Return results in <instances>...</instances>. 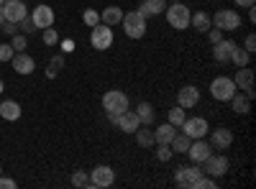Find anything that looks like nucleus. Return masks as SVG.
I'll use <instances>...</instances> for the list:
<instances>
[{
  "label": "nucleus",
  "instance_id": "obj_29",
  "mask_svg": "<svg viewBox=\"0 0 256 189\" xmlns=\"http://www.w3.org/2000/svg\"><path fill=\"white\" fill-rule=\"evenodd\" d=\"M136 138H138V146H144V149H148V146H154V131H141V125L136 128Z\"/></svg>",
  "mask_w": 256,
  "mask_h": 189
},
{
  "label": "nucleus",
  "instance_id": "obj_52",
  "mask_svg": "<svg viewBox=\"0 0 256 189\" xmlns=\"http://www.w3.org/2000/svg\"><path fill=\"white\" fill-rule=\"evenodd\" d=\"M172 3H177V0H172Z\"/></svg>",
  "mask_w": 256,
  "mask_h": 189
},
{
  "label": "nucleus",
  "instance_id": "obj_34",
  "mask_svg": "<svg viewBox=\"0 0 256 189\" xmlns=\"http://www.w3.org/2000/svg\"><path fill=\"white\" fill-rule=\"evenodd\" d=\"M41 38H44V44H46V46L59 44V33H56V28H54V26H52V28H44V36H41Z\"/></svg>",
  "mask_w": 256,
  "mask_h": 189
},
{
  "label": "nucleus",
  "instance_id": "obj_6",
  "mask_svg": "<svg viewBox=\"0 0 256 189\" xmlns=\"http://www.w3.org/2000/svg\"><path fill=\"white\" fill-rule=\"evenodd\" d=\"M210 95L220 100V102H228L233 95H236V85H233L230 77H216L210 82Z\"/></svg>",
  "mask_w": 256,
  "mask_h": 189
},
{
  "label": "nucleus",
  "instance_id": "obj_11",
  "mask_svg": "<svg viewBox=\"0 0 256 189\" xmlns=\"http://www.w3.org/2000/svg\"><path fill=\"white\" fill-rule=\"evenodd\" d=\"M210 154H212V146L205 138H195V141L190 143V149H187V156H190L192 164H202Z\"/></svg>",
  "mask_w": 256,
  "mask_h": 189
},
{
  "label": "nucleus",
  "instance_id": "obj_17",
  "mask_svg": "<svg viewBox=\"0 0 256 189\" xmlns=\"http://www.w3.org/2000/svg\"><path fill=\"white\" fill-rule=\"evenodd\" d=\"M116 125H118L123 133H136V128L141 125V120H138L136 110H123V113L116 118Z\"/></svg>",
  "mask_w": 256,
  "mask_h": 189
},
{
  "label": "nucleus",
  "instance_id": "obj_39",
  "mask_svg": "<svg viewBox=\"0 0 256 189\" xmlns=\"http://www.w3.org/2000/svg\"><path fill=\"white\" fill-rule=\"evenodd\" d=\"M13 46L10 44H0V61H10L13 59Z\"/></svg>",
  "mask_w": 256,
  "mask_h": 189
},
{
  "label": "nucleus",
  "instance_id": "obj_31",
  "mask_svg": "<svg viewBox=\"0 0 256 189\" xmlns=\"http://www.w3.org/2000/svg\"><path fill=\"white\" fill-rule=\"evenodd\" d=\"M82 20H84V26H90V28H92V26L100 23V13H98L95 8H88V10L82 13Z\"/></svg>",
  "mask_w": 256,
  "mask_h": 189
},
{
  "label": "nucleus",
  "instance_id": "obj_9",
  "mask_svg": "<svg viewBox=\"0 0 256 189\" xmlns=\"http://www.w3.org/2000/svg\"><path fill=\"white\" fill-rule=\"evenodd\" d=\"M180 128H182L184 136H190L192 141H195V138H205L208 136L210 125H208L205 118H184V123L180 125Z\"/></svg>",
  "mask_w": 256,
  "mask_h": 189
},
{
  "label": "nucleus",
  "instance_id": "obj_36",
  "mask_svg": "<svg viewBox=\"0 0 256 189\" xmlns=\"http://www.w3.org/2000/svg\"><path fill=\"white\" fill-rule=\"evenodd\" d=\"M172 156H174V151L169 149V143H159V151H156V159H159V161H169V159H172Z\"/></svg>",
  "mask_w": 256,
  "mask_h": 189
},
{
  "label": "nucleus",
  "instance_id": "obj_43",
  "mask_svg": "<svg viewBox=\"0 0 256 189\" xmlns=\"http://www.w3.org/2000/svg\"><path fill=\"white\" fill-rule=\"evenodd\" d=\"M0 189H16V179H8L0 174Z\"/></svg>",
  "mask_w": 256,
  "mask_h": 189
},
{
  "label": "nucleus",
  "instance_id": "obj_8",
  "mask_svg": "<svg viewBox=\"0 0 256 189\" xmlns=\"http://www.w3.org/2000/svg\"><path fill=\"white\" fill-rule=\"evenodd\" d=\"M200 177H202L200 164H195V166H180V169L174 172V182L180 187H187V189H195V184H198Z\"/></svg>",
  "mask_w": 256,
  "mask_h": 189
},
{
  "label": "nucleus",
  "instance_id": "obj_30",
  "mask_svg": "<svg viewBox=\"0 0 256 189\" xmlns=\"http://www.w3.org/2000/svg\"><path fill=\"white\" fill-rule=\"evenodd\" d=\"M184 118H187V113H184V108H180V105L169 110V123H172L174 128H180V125L184 123Z\"/></svg>",
  "mask_w": 256,
  "mask_h": 189
},
{
  "label": "nucleus",
  "instance_id": "obj_24",
  "mask_svg": "<svg viewBox=\"0 0 256 189\" xmlns=\"http://www.w3.org/2000/svg\"><path fill=\"white\" fill-rule=\"evenodd\" d=\"M0 115H3L6 120H18V118H20V105H18L16 100L0 102Z\"/></svg>",
  "mask_w": 256,
  "mask_h": 189
},
{
  "label": "nucleus",
  "instance_id": "obj_16",
  "mask_svg": "<svg viewBox=\"0 0 256 189\" xmlns=\"http://www.w3.org/2000/svg\"><path fill=\"white\" fill-rule=\"evenodd\" d=\"M236 46H238L236 41L220 38L218 44H212V59L220 61V64H226V61H230V54H233V49H236Z\"/></svg>",
  "mask_w": 256,
  "mask_h": 189
},
{
  "label": "nucleus",
  "instance_id": "obj_22",
  "mask_svg": "<svg viewBox=\"0 0 256 189\" xmlns=\"http://www.w3.org/2000/svg\"><path fill=\"white\" fill-rule=\"evenodd\" d=\"M164 8H166L164 0H144V3L138 5V13H141L144 18H148V15H159Z\"/></svg>",
  "mask_w": 256,
  "mask_h": 189
},
{
  "label": "nucleus",
  "instance_id": "obj_38",
  "mask_svg": "<svg viewBox=\"0 0 256 189\" xmlns=\"http://www.w3.org/2000/svg\"><path fill=\"white\" fill-rule=\"evenodd\" d=\"M18 26H20V28H18L20 33H34V31H36V26H34V20H31V15H26L24 20H18Z\"/></svg>",
  "mask_w": 256,
  "mask_h": 189
},
{
  "label": "nucleus",
  "instance_id": "obj_26",
  "mask_svg": "<svg viewBox=\"0 0 256 189\" xmlns=\"http://www.w3.org/2000/svg\"><path fill=\"white\" fill-rule=\"evenodd\" d=\"M190 143H192V138H190V136H184V133H174V138L169 141V149H172L174 154H187Z\"/></svg>",
  "mask_w": 256,
  "mask_h": 189
},
{
  "label": "nucleus",
  "instance_id": "obj_23",
  "mask_svg": "<svg viewBox=\"0 0 256 189\" xmlns=\"http://www.w3.org/2000/svg\"><path fill=\"white\" fill-rule=\"evenodd\" d=\"M190 23L195 26L200 33H208L210 28H212V20H210V13H205V10H198L195 15H190Z\"/></svg>",
  "mask_w": 256,
  "mask_h": 189
},
{
  "label": "nucleus",
  "instance_id": "obj_3",
  "mask_svg": "<svg viewBox=\"0 0 256 189\" xmlns=\"http://www.w3.org/2000/svg\"><path fill=\"white\" fill-rule=\"evenodd\" d=\"M166 10V20H169V26L172 28H177V31H184L187 26H190V8L182 3V0H177V3H172L169 8H164Z\"/></svg>",
  "mask_w": 256,
  "mask_h": 189
},
{
  "label": "nucleus",
  "instance_id": "obj_41",
  "mask_svg": "<svg viewBox=\"0 0 256 189\" xmlns=\"http://www.w3.org/2000/svg\"><path fill=\"white\" fill-rule=\"evenodd\" d=\"M244 49H246L248 54H254V51H256V36H254V33H248V36H246V41H244Z\"/></svg>",
  "mask_w": 256,
  "mask_h": 189
},
{
  "label": "nucleus",
  "instance_id": "obj_40",
  "mask_svg": "<svg viewBox=\"0 0 256 189\" xmlns=\"http://www.w3.org/2000/svg\"><path fill=\"white\" fill-rule=\"evenodd\" d=\"M208 38H210V44H218V41L223 38V31H220V28H216V26H212V28L208 31Z\"/></svg>",
  "mask_w": 256,
  "mask_h": 189
},
{
  "label": "nucleus",
  "instance_id": "obj_5",
  "mask_svg": "<svg viewBox=\"0 0 256 189\" xmlns=\"http://www.w3.org/2000/svg\"><path fill=\"white\" fill-rule=\"evenodd\" d=\"M210 20H212V26L220 28V31H236L241 26V15L236 10H230V8L218 10L216 15H210Z\"/></svg>",
  "mask_w": 256,
  "mask_h": 189
},
{
  "label": "nucleus",
  "instance_id": "obj_13",
  "mask_svg": "<svg viewBox=\"0 0 256 189\" xmlns=\"http://www.w3.org/2000/svg\"><path fill=\"white\" fill-rule=\"evenodd\" d=\"M0 10H3L6 20H10V23H18V20H24L28 15V8H26L24 0H8V3H3Z\"/></svg>",
  "mask_w": 256,
  "mask_h": 189
},
{
  "label": "nucleus",
  "instance_id": "obj_32",
  "mask_svg": "<svg viewBox=\"0 0 256 189\" xmlns=\"http://www.w3.org/2000/svg\"><path fill=\"white\" fill-rule=\"evenodd\" d=\"M64 67V56L59 54V56H52V61H49V69H46V77L52 79V77H56V72Z\"/></svg>",
  "mask_w": 256,
  "mask_h": 189
},
{
  "label": "nucleus",
  "instance_id": "obj_44",
  "mask_svg": "<svg viewBox=\"0 0 256 189\" xmlns=\"http://www.w3.org/2000/svg\"><path fill=\"white\" fill-rule=\"evenodd\" d=\"M72 49H74V44H72L70 38H67V41H62V51H64V54H70Z\"/></svg>",
  "mask_w": 256,
  "mask_h": 189
},
{
  "label": "nucleus",
  "instance_id": "obj_20",
  "mask_svg": "<svg viewBox=\"0 0 256 189\" xmlns=\"http://www.w3.org/2000/svg\"><path fill=\"white\" fill-rule=\"evenodd\" d=\"M120 20H123V10L118 8V5H108V8H105L102 13H100V23H105V26H118L120 23Z\"/></svg>",
  "mask_w": 256,
  "mask_h": 189
},
{
  "label": "nucleus",
  "instance_id": "obj_49",
  "mask_svg": "<svg viewBox=\"0 0 256 189\" xmlns=\"http://www.w3.org/2000/svg\"><path fill=\"white\" fill-rule=\"evenodd\" d=\"M0 8H3V0H0Z\"/></svg>",
  "mask_w": 256,
  "mask_h": 189
},
{
  "label": "nucleus",
  "instance_id": "obj_1",
  "mask_svg": "<svg viewBox=\"0 0 256 189\" xmlns=\"http://www.w3.org/2000/svg\"><path fill=\"white\" fill-rule=\"evenodd\" d=\"M102 110L108 113V118L116 123V118L123 110H128V95L120 92V90H108V92L102 95Z\"/></svg>",
  "mask_w": 256,
  "mask_h": 189
},
{
  "label": "nucleus",
  "instance_id": "obj_51",
  "mask_svg": "<svg viewBox=\"0 0 256 189\" xmlns=\"http://www.w3.org/2000/svg\"><path fill=\"white\" fill-rule=\"evenodd\" d=\"M3 3H8V0H3Z\"/></svg>",
  "mask_w": 256,
  "mask_h": 189
},
{
  "label": "nucleus",
  "instance_id": "obj_50",
  "mask_svg": "<svg viewBox=\"0 0 256 189\" xmlns=\"http://www.w3.org/2000/svg\"><path fill=\"white\" fill-rule=\"evenodd\" d=\"M0 174H3V166H0Z\"/></svg>",
  "mask_w": 256,
  "mask_h": 189
},
{
  "label": "nucleus",
  "instance_id": "obj_19",
  "mask_svg": "<svg viewBox=\"0 0 256 189\" xmlns=\"http://www.w3.org/2000/svg\"><path fill=\"white\" fill-rule=\"evenodd\" d=\"M210 133V146L212 149H220V151H226L228 146L233 143V133L228 131V128H218V131H208Z\"/></svg>",
  "mask_w": 256,
  "mask_h": 189
},
{
  "label": "nucleus",
  "instance_id": "obj_12",
  "mask_svg": "<svg viewBox=\"0 0 256 189\" xmlns=\"http://www.w3.org/2000/svg\"><path fill=\"white\" fill-rule=\"evenodd\" d=\"M31 20H34V26H36V28H52V26H54V20H56V15H54V10H52L46 3H41V5L34 8Z\"/></svg>",
  "mask_w": 256,
  "mask_h": 189
},
{
  "label": "nucleus",
  "instance_id": "obj_2",
  "mask_svg": "<svg viewBox=\"0 0 256 189\" xmlns=\"http://www.w3.org/2000/svg\"><path fill=\"white\" fill-rule=\"evenodd\" d=\"M120 26H123V31H126L128 38H144V36H146V18H144L138 10L123 13Z\"/></svg>",
  "mask_w": 256,
  "mask_h": 189
},
{
  "label": "nucleus",
  "instance_id": "obj_18",
  "mask_svg": "<svg viewBox=\"0 0 256 189\" xmlns=\"http://www.w3.org/2000/svg\"><path fill=\"white\" fill-rule=\"evenodd\" d=\"M10 64H13V69L18 72V74H31L34 72V59L26 54V51H16L13 54V59H10Z\"/></svg>",
  "mask_w": 256,
  "mask_h": 189
},
{
  "label": "nucleus",
  "instance_id": "obj_7",
  "mask_svg": "<svg viewBox=\"0 0 256 189\" xmlns=\"http://www.w3.org/2000/svg\"><path fill=\"white\" fill-rule=\"evenodd\" d=\"M90 44H92V49H98V51L110 49V44H113V28H110V26H105V23H98V26H92V33H90Z\"/></svg>",
  "mask_w": 256,
  "mask_h": 189
},
{
  "label": "nucleus",
  "instance_id": "obj_15",
  "mask_svg": "<svg viewBox=\"0 0 256 189\" xmlns=\"http://www.w3.org/2000/svg\"><path fill=\"white\" fill-rule=\"evenodd\" d=\"M233 85H236V90H241V92H246L248 97H254V69H248V67H238Z\"/></svg>",
  "mask_w": 256,
  "mask_h": 189
},
{
  "label": "nucleus",
  "instance_id": "obj_45",
  "mask_svg": "<svg viewBox=\"0 0 256 189\" xmlns=\"http://www.w3.org/2000/svg\"><path fill=\"white\" fill-rule=\"evenodd\" d=\"M233 3H236V5H241V8H251V5L256 3V0H233Z\"/></svg>",
  "mask_w": 256,
  "mask_h": 189
},
{
  "label": "nucleus",
  "instance_id": "obj_10",
  "mask_svg": "<svg viewBox=\"0 0 256 189\" xmlns=\"http://www.w3.org/2000/svg\"><path fill=\"white\" fill-rule=\"evenodd\" d=\"M113 182H116V172L110 169V166H105V164L95 166L92 174H90V187L105 189V187H113Z\"/></svg>",
  "mask_w": 256,
  "mask_h": 189
},
{
  "label": "nucleus",
  "instance_id": "obj_46",
  "mask_svg": "<svg viewBox=\"0 0 256 189\" xmlns=\"http://www.w3.org/2000/svg\"><path fill=\"white\" fill-rule=\"evenodd\" d=\"M248 20H251V23H254V20H256V10H254V5L248 8Z\"/></svg>",
  "mask_w": 256,
  "mask_h": 189
},
{
  "label": "nucleus",
  "instance_id": "obj_33",
  "mask_svg": "<svg viewBox=\"0 0 256 189\" xmlns=\"http://www.w3.org/2000/svg\"><path fill=\"white\" fill-rule=\"evenodd\" d=\"M72 184H74V187H90V174L77 169V172L72 174Z\"/></svg>",
  "mask_w": 256,
  "mask_h": 189
},
{
  "label": "nucleus",
  "instance_id": "obj_27",
  "mask_svg": "<svg viewBox=\"0 0 256 189\" xmlns=\"http://www.w3.org/2000/svg\"><path fill=\"white\" fill-rule=\"evenodd\" d=\"M141 125H152L154 123V105L152 102H138V110H136Z\"/></svg>",
  "mask_w": 256,
  "mask_h": 189
},
{
  "label": "nucleus",
  "instance_id": "obj_47",
  "mask_svg": "<svg viewBox=\"0 0 256 189\" xmlns=\"http://www.w3.org/2000/svg\"><path fill=\"white\" fill-rule=\"evenodd\" d=\"M3 90H6V85H3V79H0V95H3Z\"/></svg>",
  "mask_w": 256,
  "mask_h": 189
},
{
  "label": "nucleus",
  "instance_id": "obj_48",
  "mask_svg": "<svg viewBox=\"0 0 256 189\" xmlns=\"http://www.w3.org/2000/svg\"><path fill=\"white\" fill-rule=\"evenodd\" d=\"M3 20H6V15H3V10H0V26H3Z\"/></svg>",
  "mask_w": 256,
  "mask_h": 189
},
{
  "label": "nucleus",
  "instance_id": "obj_21",
  "mask_svg": "<svg viewBox=\"0 0 256 189\" xmlns=\"http://www.w3.org/2000/svg\"><path fill=\"white\" fill-rule=\"evenodd\" d=\"M228 102L233 105V113H238V115H246V113L251 110V97H248L246 92L241 95V92L236 90V95H233V97H230Z\"/></svg>",
  "mask_w": 256,
  "mask_h": 189
},
{
  "label": "nucleus",
  "instance_id": "obj_35",
  "mask_svg": "<svg viewBox=\"0 0 256 189\" xmlns=\"http://www.w3.org/2000/svg\"><path fill=\"white\" fill-rule=\"evenodd\" d=\"M216 187H218V182L212 179V177H208V174H202L198 179V184H195V189H216Z\"/></svg>",
  "mask_w": 256,
  "mask_h": 189
},
{
  "label": "nucleus",
  "instance_id": "obj_25",
  "mask_svg": "<svg viewBox=\"0 0 256 189\" xmlns=\"http://www.w3.org/2000/svg\"><path fill=\"white\" fill-rule=\"evenodd\" d=\"M174 133H177L174 125L172 123H164V125H159V128L154 131V141L156 143H169V141L174 138Z\"/></svg>",
  "mask_w": 256,
  "mask_h": 189
},
{
  "label": "nucleus",
  "instance_id": "obj_4",
  "mask_svg": "<svg viewBox=\"0 0 256 189\" xmlns=\"http://www.w3.org/2000/svg\"><path fill=\"white\" fill-rule=\"evenodd\" d=\"M200 169H202V174H208V177H212V179H220V177L228 174V159H226V156H218V154H210V156L200 164Z\"/></svg>",
  "mask_w": 256,
  "mask_h": 189
},
{
  "label": "nucleus",
  "instance_id": "obj_14",
  "mask_svg": "<svg viewBox=\"0 0 256 189\" xmlns=\"http://www.w3.org/2000/svg\"><path fill=\"white\" fill-rule=\"evenodd\" d=\"M198 102H200V90H198L195 85H184V87L177 92V105H180V108H184V110L195 108Z\"/></svg>",
  "mask_w": 256,
  "mask_h": 189
},
{
  "label": "nucleus",
  "instance_id": "obj_37",
  "mask_svg": "<svg viewBox=\"0 0 256 189\" xmlns=\"http://www.w3.org/2000/svg\"><path fill=\"white\" fill-rule=\"evenodd\" d=\"M10 46H13V51H24V49H26V33H18V31H16Z\"/></svg>",
  "mask_w": 256,
  "mask_h": 189
},
{
  "label": "nucleus",
  "instance_id": "obj_42",
  "mask_svg": "<svg viewBox=\"0 0 256 189\" xmlns=\"http://www.w3.org/2000/svg\"><path fill=\"white\" fill-rule=\"evenodd\" d=\"M0 31H3V33H8V36H13V33L18 31V23H10V20H3V26H0Z\"/></svg>",
  "mask_w": 256,
  "mask_h": 189
},
{
  "label": "nucleus",
  "instance_id": "obj_28",
  "mask_svg": "<svg viewBox=\"0 0 256 189\" xmlns=\"http://www.w3.org/2000/svg\"><path fill=\"white\" fill-rule=\"evenodd\" d=\"M230 61H233V64H236V67H248V61H251V54L246 51V49H233V54H230Z\"/></svg>",
  "mask_w": 256,
  "mask_h": 189
}]
</instances>
